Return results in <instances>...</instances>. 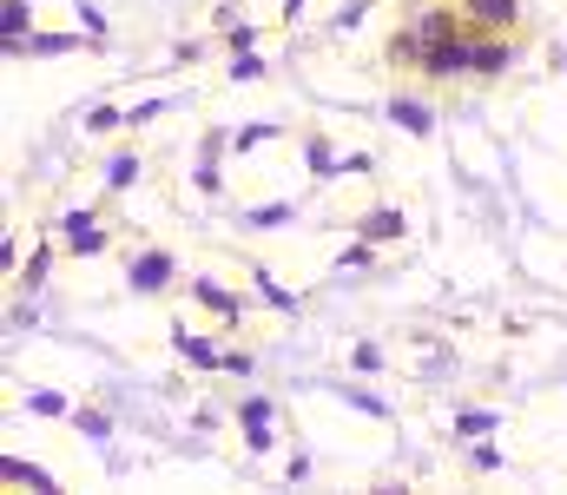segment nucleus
Masks as SVG:
<instances>
[{
  "label": "nucleus",
  "instance_id": "nucleus-1",
  "mask_svg": "<svg viewBox=\"0 0 567 495\" xmlns=\"http://www.w3.org/2000/svg\"><path fill=\"white\" fill-rule=\"evenodd\" d=\"M508 60H515V33H475L468 27V73L495 80V73H508Z\"/></svg>",
  "mask_w": 567,
  "mask_h": 495
},
{
  "label": "nucleus",
  "instance_id": "nucleus-2",
  "mask_svg": "<svg viewBox=\"0 0 567 495\" xmlns=\"http://www.w3.org/2000/svg\"><path fill=\"white\" fill-rule=\"evenodd\" d=\"M455 7L475 33H515L522 27V0H455Z\"/></svg>",
  "mask_w": 567,
  "mask_h": 495
}]
</instances>
